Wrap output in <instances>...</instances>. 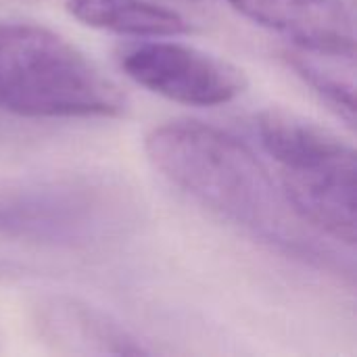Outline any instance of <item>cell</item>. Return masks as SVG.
<instances>
[{"mask_svg": "<svg viewBox=\"0 0 357 357\" xmlns=\"http://www.w3.org/2000/svg\"><path fill=\"white\" fill-rule=\"evenodd\" d=\"M128 190L107 178L56 176L0 186V236L54 249H88L134 220Z\"/></svg>", "mask_w": 357, "mask_h": 357, "instance_id": "277c9868", "label": "cell"}, {"mask_svg": "<svg viewBox=\"0 0 357 357\" xmlns=\"http://www.w3.org/2000/svg\"><path fill=\"white\" fill-rule=\"evenodd\" d=\"M71 17L84 25L136 38H174L192 27L176 10L151 0H67Z\"/></svg>", "mask_w": 357, "mask_h": 357, "instance_id": "ba28073f", "label": "cell"}, {"mask_svg": "<svg viewBox=\"0 0 357 357\" xmlns=\"http://www.w3.org/2000/svg\"><path fill=\"white\" fill-rule=\"evenodd\" d=\"M243 17L289 38L299 50L351 61L354 23L341 0H228Z\"/></svg>", "mask_w": 357, "mask_h": 357, "instance_id": "8992f818", "label": "cell"}, {"mask_svg": "<svg viewBox=\"0 0 357 357\" xmlns=\"http://www.w3.org/2000/svg\"><path fill=\"white\" fill-rule=\"evenodd\" d=\"M289 65L297 71V75L314 88V92L335 111L347 126L356 123V92L354 82L345 79L337 71L322 67L310 52H289Z\"/></svg>", "mask_w": 357, "mask_h": 357, "instance_id": "9c48e42d", "label": "cell"}, {"mask_svg": "<svg viewBox=\"0 0 357 357\" xmlns=\"http://www.w3.org/2000/svg\"><path fill=\"white\" fill-rule=\"evenodd\" d=\"M119 65L138 86L188 107H220L247 88L245 73L232 63L195 46L157 38L126 48Z\"/></svg>", "mask_w": 357, "mask_h": 357, "instance_id": "5b68a950", "label": "cell"}, {"mask_svg": "<svg viewBox=\"0 0 357 357\" xmlns=\"http://www.w3.org/2000/svg\"><path fill=\"white\" fill-rule=\"evenodd\" d=\"M126 94L61 33L0 21V111L17 117H119Z\"/></svg>", "mask_w": 357, "mask_h": 357, "instance_id": "7a4b0ae2", "label": "cell"}, {"mask_svg": "<svg viewBox=\"0 0 357 357\" xmlns=\"http://www.w3.org/2000/svg\"><path fill=\"white\" fill-rule=\"evenodd\" d=\"M264 151L278 165L280 190L293 213L318 234L354 247L357 159L351 144L320 123L282 109L257 117Z\"/></svg>", "mask_w": 357, "mask_h": 357, "instance_id": "3957f363", "label": "cell"}, {"mask_svg": "<svg viewBox=\"0 0 357 357\" xmlns=\"http://www.w3.org/2000/svg\"><path fill=\"white\" fill-rule=\"evenodd\" d=\"M38 328L46 343L67 354L144 356L136 337L107 314L69 297H50L38 307Z\"/></svg>", "mask_w": 357, "mask_h": 357, "instance_id": "52a82bcc", "label": "cell"}, {"mask_svg": "<svg viewBox=\"0 0 357 357\" xmlns=\"http://www.w3.org/2000/svg\"><path fill=\"white\" fill-rule=\"evenodd\" d=\"M144 151L174 186L211 213L272 247L322 259L266 165L236 136L203 121L176 119L153 128Z\"/></svg>", "mask_w": 357, "mask_h": 357, "instance_id": "6da1fadb", "label": "cell"}]
</instances>
